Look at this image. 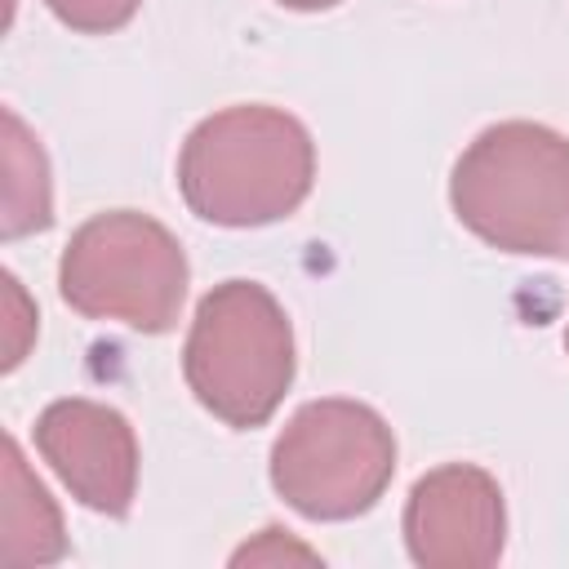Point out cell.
<instances>
[{
    "mask_svg": "<svg viewBox=\"0 0 569 569\" xmlns=\"http://www.w3.org/2000/svg\"><path fill=\"white\" fill-rule=\"evenodd\" d=\"M4 565H53L67 556L62 511L49 489L31 476L18 440H4Z\"/></svg>",
    "mask_w": 569,
    "mask_h": 569,
    "instance_id": "8",
    "label": "cell"
},
{
    "mask_svg": "<svg viewBox=\"0 0 569 569\" xmlns=\"http://www.w3.org/2000/svg\"><path fill=\"white\" fill-rule=\"evenodd\" d=\"M449 204L502 253L569 258V138L538 120L480 129L453 160Z\"/></svg>",
    "mask_w": 569,
    "mask_h": 569,
    "instance_id": "2",
    "label": "cell"
},
{
    "mask_svg": "<svg viewBox=\"0 0 569 569\" xmlns=\"http://www.w3.org/2000/svg\"><path fill=\"white\" fill-rule=\"evenodd\" d=\"M276 4L298 9V13H316V9H333V4H342V0H276Z\"/></svg>",
    "mask_w": 569,
    "mask_h": 569,
    "instance_id": "11",
    "label": "cell"
},
{
    "mask_svg": "<svg viewBox=\"0 0 569 569\" xmlns=\"http://www.w3.org/2000/svg\"><path fill=\"white\" fill-rule=\"evenodd\" d=\"M565 351H569V329H565Z\"/></svg>",
    "mask_w": 569,
    "mask_h": 569,
    "instance_id": "12",
    "label": "cell"
},
{
    "mask_svg": "<svg viewBox=\"0 0 569 569\" xmlns=\"http://www.w3.org/2000/svg\"><path fill=\"white\" fill-rule=\"evenodd\" d=\"M396 476V436L360 400H307L271 445V485L307 520L365 516Z\"/></svg>",
    "mask_w": 569,
    "mask_h": 569,
    "instance_id": "5",
    "label": "cell"
},
{
    "mask_svg": "<svg viewBox=\"0 0 569 569\" xmlns=\"http://www.w3.org/2000/svg\"><path fill=\"white\" fill-rule=\"evenodd\" d=\"M36 449L76 502L98 516H129L138 493V436L120 409L84 396L53 400L36 418Z\"/></svg>",
    "mask_w": 569,
    "mask_h": 569,
    "instance_id": "7",
    "label": "cell"
},
{
    "mask_svg": "<svg viewBox=\"0 0 569 569\" xmlns=\"http://www.w3.org/2000/svg\"><path fill=\"white\" fill-rule=\"evenodd\" d=\"M4 240L27 231H44L53 222V191H49V160L40 142L27 133L18 111L4 107Z\"/></svg>",
    "mask_w": 569,
    "mask_h": 569,
    "instance_id": "9",
    "label": "cell"
},
{
    "mask_svg": "<svg viewBox=\"0 0 569 569\" xmlns=\"http://www.w3.org/2000/svg\"><path fill=\"white\" fill-rule=\"evenodd\" d=\"M187 276V253L164 222L138 209H111L71 231L58 262V293L84 320L164 333L182 311Z\"/></svg>",
    "mask_w": 569,
    "mask_h": 569,
    "instance_id": "4",
    "label": "cell"
},
{
    "mask_svg": "<svg viewBox=\"0 0 569 569\" xmlns=\"http://www.w3.org/2000/svg\"><path fill=\"white\" fill-rule=\"evenodd\" d=\"M316 182L307 124L267 102L204 116L178 151V191L213 227H267L302 209Z\"/></svg>",
    "mask_w": 569,
    "mask_h": 569,
    "instance_id": "1",
    "label": "cell"
},
{
    "mask_svg": "<svg viewBox=\"0 0 569 569\" xmlns=\"http://www.w3.org/2000/svg\"><path fill=\"white\" fill-rule=\"evenodd\" d=\"M44 4L71 31H80V36H107V31H120L138 13L142 0H44Z\"/></svg>",
    "mask_w": 569,
    "mask_h": 569,
    "instance_id": "10",
    "label": "cell"
},
{
    "mask_svg": "<svg viewBox=\"0 0 569 569\" xmlns=\"http://www.w3.org/2000/svg\"><path fill=\"white\" fill-rule=\"evenodd\" d=\"M293 329L276 293L258 280L213 284L182 347V373L191 396L227 427H262L293 382Z\"/></svg>",
    "mask_w": 569,
    "mask_h": 569,
    "instance_id": "3",
    "label": "cell"
},
{
    "mask_svg": "<svg viewBox=\"0 0 569 569\" xmlns=\"http://www.w3.org/2000/svg\"><path fill=\"white\" fill-rule=\"evenodd\" d=\"M507 502L498 480L476 462L427 471L405 502V547L422 569H485L502 556Z\"/></svg>",
    "mask_w": 569,
    "mask_h": 569,
    "instance_id": "6",
    "label": "cell"
}]
</instances>
